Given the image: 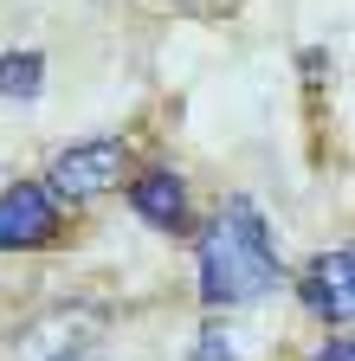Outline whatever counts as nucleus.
Here are the masks:
<instances>
[{"instance_id":"7","label":"nucleus","mask_w":355,"mask_h":361,"mask_svg":"<svg viewBox=\"0 0 355 361\" xmlns=\"http://www.w3.org/2000/svg\"><path fill=\"white\" fill-rule=\"evenodd\" d=\"M194 361H239L233 355V336H227V323H219V310L200 323V336H194Z\"/></svg>"},{"instance_id":"5","label":"nucleus","mask_w":355,"mask_h":361,"mask_svg":"<svg viewBox=\"0 0 355 361\" xmlns=\"http://www.w3.org/2000/svg\"><path fill=\"white\" fill-rule=\"evenodd\" d=\"M129 213L155 233H188V180L174 168H143L129 180Z\"/></svg>"},{"instance_id":"8","label":"nucleus","mask_w":355,"mask_h":361,"mask_svg":"<svg viewBox=\"0 0 355 361\" xmlns=\"http://www.w3.org/2000/svg\"><path fill=\"white\" fill-rule=\"evenodd\" d=\"M317 361H355V342H349V336L336 329V336H330V342L317 348Z\"/></svg>"},{"instance_id":"1","label":"nucleus","mask_w":355,"mask_h":361,"mask_svg":"<svg viewBox=\"0 0 355 361\" xmlns=\"http://www.w3.org/2000/svg\"><path fill=\"white\" fill-rule=\"evenodd\" d=\"M194 264H200V303L207 310H239L258 303L265 290H278L284 264H278V233L258 213L252 194H233L219 207L213 226H200L194 239Z\"/></svg>"},{"instance_id":"2","label":"nucleus","mask_w":355,"mask_h":361,"mask_svg":"<svg viewBox=\"0 0 355 361\" xmlns=\"http://www.w3.org/2000/svg\"><path fill=\"white\" fill-rule=\"evenodd\" d=\"M123 168H129L123 135H97V142H71V149H59L39 188H46L59 207H84V200H97V194L123 188Z\"/></svg>"},{"instance_id":"9","label":"nucleus","mask_w":355,"mask_h":361,"mask_svg":"<svg viewBox=\"0 0 355 361\" xmlns=\"http://www.w3.org/2000/svg\"><path fill=\"white\" fill-rule=\"evenodd\" d=\"M65 361H71V355H65Z\"/></svg>"},{"instance_id":"4","label":"nucleus","mask_w":355,"mask_h":361,"mask_svg":"<svg viewBox=\"0 0 355 361\" xmlns=\"http://www.w3.org/2000/svg\"><path fill=\"white\" fill-rule=\"evenodd\" d=\"M297 297L323 316L330 329H349V316H355V252L349 245H330L303 264V278H297Z\"/></svg>"},{"instance_id":"6","label":"nucleus","mask_w":355,"mask_h":361,"mask_svg":"<svg viewBox=\"0 0 355 361\" xmlns=\"http://www.w3.org/2000/svg\"><path fill=\"white\" fill-rule=\"evenodd\" d=\"M39 90H46V52H7L0 59V97H13V104H32Z\"/></svg>"},{"instance_id":"3","label":"nucleus","mask_w":355,"mask_h":361,"mask_svg":"<svg viewBox=\"0 0 355 361\" xmlns=\"http://www.w3.org/2000/svg\"><path fill=\"white\" fill-rule=\"evenodd\" d=\"M65 233L59 226V200L39 180H13L0 188V252H39Z\"/></svg>"}]
</instances>
